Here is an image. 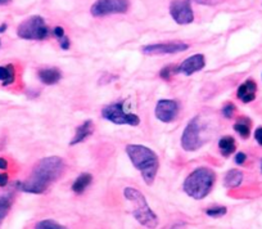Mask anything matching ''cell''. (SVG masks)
<instances>
[{
  "mask_svg": "<svg viewBox=\"0 0 262 229\" xmlns=\"http://www.w3.org/2000/svg\"><path fill=\"white\" fill-rule=\"evenodd\" d=\"M64 171V162L60 157L50 156L40 160L35 165L31 175L25 182L17 183V188L26 193L41 195L53 183L62 177Z\"/></svg>",
  "mask_w": 262,
  "mask_h": 229,
  "instance_id": "6da1fadb",
  "label": "cell"
},
{
  "mask_svg": "<svg viewBox=\"0 0 262 229\" xmlns=\"http://www.w3.org/2000/svg\"><path fill=\"white\" fill-rule=\"evenodd\" d=\"M126 153L147 185H152L160 169V160L155 151L142 144H128Z\"/></svg>",
  "mask_w": 262,
  "mask_h": 229,
  "instance_id": "7a4b0ae2",
  "label": "cell"
},
{
  "mask_svg": "<svg viewBox=\"0 0 262 229\" xmlns=\"http://www.w3.org/2000/svg\"><path fill=\"white\" fill-rule=\"evenodd\" d=\"M216 183L215 171L210 168H198L193 170L184 180L183 190L194 200H203L213 190Z\"/></svg>",
  "mask_w": 262,
  "mask_h": 229,
  "instance_id": "3957f363",
  "label": "cell"
},
{
  "mask_svg": "<svg viewBox=\"0 0 262 229\" xmlns=\"http://www.w3.org/2000/svg\"><path fill=\"white\" fill-rule=\"evenodd\" d=\"M123 196L133 205V216L137 219L140 225L147 229H156L158 226V216L148 205L147 198L137 188L126 187L123 190Z\"/></svg>",
  "mask_w": 262,
  "mask_h": 229,
  "instance_id": "277c9868",
  "label": "cell"
},
{
  "mask_svg": "<svg viewBox=\"0 0 262 229\" xmlns=\"http://www.w3.org/2000/svg\"><path fill=\"white\" fill-rule=\"evenodd\" d=\"M49 34V27L41 16L29 17L17 27V35L24 40H45Z\"/></svg>",
  "mask_w": 262,
  "mask_h": 229,
  "instance_id": "5b68a950",
  "label": "cell"
},
{
  "mask_svg": "<svg viewBox=\"0 0 262 229\" xmlns=\"http://www.w3.org/2000/svg\"><path fill=\"white\" fill-rule=\"evenodd\" d=\"M102 116L108 121L116 125H130V127H138L140 124V119L135 113L127 112L125 110L123 102L113 103V105L105 106L102 111Z\"/></svg>",
  "mask_w": 262,
  "mask_h": 229,
  "instance_id": "8992f818",
  "label": "cell"
},
{
  "mask_svg": "<svg viewBox=\"0 0 262 229\" xmlns=\"http://www.w3.org/2000/svg\"><path fill=\"white\" fill-rule=\"evenodd\" d=\"M201 132H202V129H201L200 125V117H194L184 129L183 135H181V147L188 152L200 150L203 145Z\"/></svg>",
  "mask_w": 262,
  "mask_h": 229,
  "instance_id": "52a82bcc",
  "label": "cell"
},
{
  "mask_svg": "<svg viewBox=\"0 0 262 229\" xmlns=\"http://www.w3.org/2000/svg\"><path fill=\"white\" fill-rule=\"evenodd\" d=\"M128 0H97L93 4L92 14L94 17H105L110 14H123L128 11Z\"/></svg>",
  "mask_w": 262,
  "mask_h": 229,
  "instance_id": "ba28073f",
  "label": "cell"
},
{
  "mask_svg": "<svg viewBox=\"0 0 262 229\" xmlns=\"http://www.w3.org/2000/svg\"><path fill=\"white\" fill-rule=\"evenodd\" d=\"M170 14L176 24H191L194 21V12L190 0H172L170 4Z\"/></svg>",
  "mask_w": 262,
  "mask_h": 229,
  "instance_id": "9c48e42d",
  "label": "cell"
},
{
  "mask_svg": "<svg viewBox=\"0 0 262 229\" xmlns=\"http://www.w3.org/2000/svg\"><path fill=\"white\" fill-rule=\"evenodd\" d=\"M189 49V45L183 41H166L157 43L143 47L142 52L147 55H160V54H175V53L185 52Z\"/></svg>",
  "mask_w": 262,
  "mask_h": 229,
  "instance_id": "30bf717a",
  "label": "cell"
},
{
  "mask_svg": "<svg viewBox=\"0 0 262 229\" xmlns=\"http://www.w3.org/2000/svg\"><path fill=\"white\" fill-rule=\"evenodd\" d=\"M179 115V105L176 100L162 99L156 106V117L162 122H171Z\"/></svg>",
  "mask_w": 262,
  "mask_h": 229,
  "instance_id": "8fae6325",
  "label": "cell"
},
{
  "mask_svg": "<svg viewBox=\"0 0 262 229\" xmlns=\"http://www.w3.org/2000/svg\"><path fill=\"white\" fill-rule=\"evenodd\" d=\"M205 66H206L205 55L194 54L191 55V57H189L188 59H185L180 66H178V74H183L185 75V76H190V75L201 71Z\"/></svg>",
  "mask_w": 262,
  "mask_h": 229,
  "instance_id": "7c38bea8",
  "label": "cell"
},
{
  "mask_svg": "<svg viewBox=\"0 0 262 229\" xmlns=\"http://www.w3.org/2000/svg\"><path fill=\"white\" fill-rule=\"evenodd\" d=\"M256 92H257V85L253 80H247L246 82L241 85L238 88V92H236V95H238L239 99L244 103H249L252 100H254L256 98Z\"/></svg>",
  "mask_w": 262,
  "mask_h": 229,
  "instance_id": "4fadbf2b",
  "label": "cell"
},
{
  "mask_svg": "<svg viewBox=\"0 0 262 229\" xmlns=\"http://www.w3.org/2000/svg\"><path fill=\"white\" fill-rule=\"evenodd\" d=\"M93 133H94V124H93L92 120H86V121L82 122V124L76 129V134H75L74 139L71 140V145L79 144V143L84 142V140L88 139Z\"/></svg>",
  "mask_w": 262,
  "mask_h": 229,
  "instance_id": "5bb4252c",
  "label": "cell"
},
{
  "mask_svg": "<svg viewBox=\"0 0 262 229\" xmlns=\"http://www.w3.org/2000/svg\"><path fill=\"white\" fill-rule=\"evenodd\" d=\"M62 77V74L58 69L55 67H48V69H42L39 71V79L45 85H54Z\"/></svg>",
  "mask_w": 262,
  "mask_h": 229,
  "instance_id": "9a60e30c",
  "label": "cell"
},
{
  "mask_svg": "<svg viewBox=\"0 0 262 229\" xmlns=\"http://www.w3.org/2000/svg\"><path fill=\"white\" fill-rule=\"evenodd\" d=\"M92 182H93L92 174H88V173L80 174L79 177L75 179L74 184H72V191H74L76 195H82V193L88 190V187L92 184Z\"/></svg>",
  "mask_w": 262,
  "mask_h": 229,
  "instance_id": "2e32d148",
  "label": "cell"
},
{
  "mask_svg": "<svg viewBox=\"0 0 262 229\" xmlns=\"http://www.w3.org/2000/svg\"><path fill=\"white\" fill-rule=\"evenodd\" d=\"M242 182H243V173L235 169L229 170L224 178V185L226 188H236L242 184Z\"/></svg>",
  "mask_w": 262,
  "mask_h": 229,
  "instance_id": "e0dca14e",
  "label": "cell"
},
{
  "mask_svg": "<svg viewBox=\"0 0 262 229\" xmlns=\"http://www.w3.org/2000/svg\"><path fill=\"white\" fill-rule=\"evenodd\" d=\"M16 80V70L13 65H6V66H0V82L3 87L12 85Z\"/></svg>",
  "mask_w": 262,
  "mask_h": 229,
  "instance_id": "ac0fdd59",
  "label": "cell"
},
{
  "mask_svg": "<svg viewBox=\"0 0 262 229\" xmlns=\"http://www.w3.org/2000/svg\"><path fill=\"white\" fill-rule=\"evenodd\" d=\"M12 205H13V195L12 193H6V195L0 196V225L8 216Z\"/></svg>",
  "mask_w": 262,
  "mask_h": 229,
  "instance_id": "d6986e66",
  "label": "cell"
},
{
  "mask_svg": "<svg viewBox=\"0 0 262 229\" xmlns=\"http://www.w3.org/2000/svg\"><path fill=\"white\" fill-rule=\"evenodd\" d=\"M219 148H220L221 155L228 157L231 153L235 151V140H234L233 137H223L219 142Z\"/></svg>",
  "mask_w": 262,
  "mask_h": 229,
  "instance_id": "ffe728a7",
  "label": "cell"
},
{
  "mask_svg": "<svg viewBox=\"0 0 262 229\" xmlns=\"http://www.w3.org/2000/svg\"><path fill=\"white\" fill-rule=\"evenodd\" d=\"M234 129H235V132L238 133L242 138L247 139V138L249 137V134H251V121H249L247 117H241V119L235 122V125H234Z\"/></svg>",
  "mask_w": 262,
  "mask_h": 229,
  "instance_id": "44dd1931",
  "label": "cell"
},
{
  "mask_svg": "<svg viewBox=\"0 0 262 229\" xmlns=\"http://www.w3.org/2000/svg\"><path fill=\"white\" fill-rule=\"evenodd\" d=\"M53 35H54V36L58 39V41H59V45L62 49H64V50L70 49V45H71V43H70V39L67 37V35L64 34V30H63V27H60V26L55 27V29L53 30Z\"/></svg>",
  "mask_w": 262,
  "mask_h": 229,
  "instance_id": "7402d4cb",
  "label": "cell"
},
{
  "mask_svg": "<svg viewBox=\"0 0 262 229\" xmlns=\"http://www.w3.org/2000/svg\"><path fill=\"white\" fill-rule=\"evenodd\" d=\"M35 229H67L62 224L57 223V221L52 220V219H44L35 224Z\"/></svg>",
  "mask_w": 262,
  "mask_h": 229,
  "instance_id": "603a6c76",
  "label": "cell"
},
{
  "mask_svg": "<svg viewBox=\"0 0 262 229\" xmlns=\"http://www.w3.org/2000/svg\"><path fill=\"white\" fill-rule=\"evenodd\" d=\"M226 213H228V209L225 206H212V207H208L206 210V214L211 216V218H221Z\"/></svg>",
  "mask_w": 262,
  "mask_h": 229,
  "instance_id": "cb8c5ba5",
  "label": "cell"
},
{
  "mask_svg": "<svg viewBox=\"0 0 262 229\" xmlns=\"http://www.w3.org/2000/svg\"><path fill=\"white\" fill-rule=\"evenodd\" d=\"M175 74H178V66H171L170 65V66H166L161 70L160 76L163 80H170Z\"/></svg>",
  "mask_w": 262,
  "mask_h": 229,
  "instance_id": "d4e9b609",
  "label": "cell"
},
{
  "mask_svg": "<svg viewBox=\"0 0 262 229\" xmlns=\"http://www.w3.org/2000/svg\"><path fill=\"white\" fill-rule=\"evenodd\" d=\"M235 112V106L233 103H226L223 107V115L226 117V119H231Z\"/></svg>",
  "mask_w": 262,
  "mask_h": 229,
  "instance_id": "484cf974",
  "label": "cell"
},
{
  "mask_svg": "<svg viewBox=\"0 0 262 229\" xmlns=\"http://www.w3.org/2000/svg\"><path fill=\"white\" fill-rule=\"evenodd\" d=\"M234 160H235V162L238 163V165H243V163L246 162V160H247L246 153H243V152L236 153V155H235V158H234Z\"/></svg>",
  "mask_w": 262,
  "mask_h": 229,
  "instance_id": "4316f807",
  "label": "cell"
},
{
  "mask_svg": "<svg viewBox=\"0 0 262 229\" xmlns=\"http://www.w3.org/2000/svg\"><path fill=\"white\" fill-rule=\"evenodd\" d=\"M9 182V177L6 173H0V187H6Z\"/></svg>",
  "mask_w": 262,
  "mask_h": 229,
  "instance_id": "83f0119b",
  "label": "cell"
},
{
  "mask_svg": "<svg viewBox=\"0 0 262 229\" xmlns=\"http://www.w3.org/2000/svg\"><path fill=\"white\" fill-rule=\"evenodd\" d=\"M254 138H256L257 142L262 145V128H258V129L254 132Z\"/></svg>",
  "mask_w": 262,
  "mask_h": 229,
  "instance_id": "f1b7e54d",
  "label": "cell"
},
{
  "mask_svg": "<svg viewBox=\"0 0 262 229\" xmlns=\"http://www.w3.org/2000/svg\"><path fill=\"white\" fill-rule=\"evenodd\" d=\"M8 169V161L4 157H0V170H7Z\"/></svg>",
  "mask_w": 262,
  "mask_h": 229,
  "instance_id": "f546056e",
  "label": "cell"
},
{
  "mask_svg": "<svg viewBox=\"0 0 262 229\" xmlns=\"http://www.w3.org/2000/svg\"><path fill=\"white\" fill-rule=\"evenodd\" d=\"M7 29H8V25H7V24H2V25H0V34L6 31Z\"/></svg>",
  "mask_w": 262,
  "mask_h": 229,
  "instance_id": "4dcf8cb0",
  "label": "cell"
},
{
  "mask_svg": "<svg viewBox=\"0 0 262 229\" xmlns=\"http://www.w3.org/2000/svg\"><path fill=\"white\" fill-rule=\"evenodd\" d=\"M12 0H0V6H7V4H11Z\"/></svg>",
  "mask_w": 262,
  "mask_h": 229,
  "instance_id": "1f68e13d",
  "label": "cell"
},
{
  "mask_svg": "<svg viewBox=\"0 0 262 229\" xmlns=\"http://www.w3.org/2000/svg\"><path fill=\"white\" fill-rule=\"evenodd\" d=\"M171 229H180V228H179V226H172V228H171Z\"/></svg>",
  "mask_w": 262,
  "mask_h": 229,
  "instance_id": "d6a6232c",
  "label": "cell"
},
{
  "mask_svg": "<svg viewBox=\"0 0 262 229\" xmlns=\"http://www.w3.org/2000/svg\"><path fill=\"white\" fill-rule=\"evenodd\" d=\"M0 47H2V40H0Z\"/></svg>",
  "mask_w": 262,
  "mask_h": 229,
  "instance_id": "836d02e7",
  "label": "cell"
},
{
  "mask_svg": "<svg viewBox=\"0 0 262 229\" xmlns=\"http://www.w3.org/2000/svg\"><path fill=\"white\" fill-rule=\"evenodd\" d=\"M261 170H262V163H261Z\"/></svg>",
  "mask_w": 262,
  "mask_h": 229,
  "instance_id": "e575fe53",
  "label": "cell"
}]
</instances>
